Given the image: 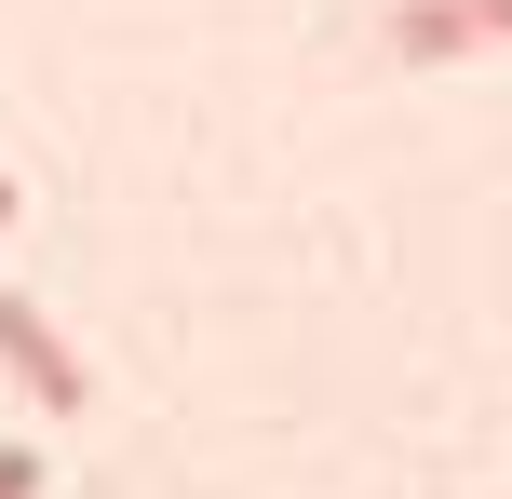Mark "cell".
Listing matches in <instances>:
<instances>
[{
  "label": "cell",
  "instance_id": "cell-1",
  "mask_svg": "<svg viewBox=\"0 0 512 499\" xmlns=\"http://www.w3.org/2000/svg\"><path fill=\"white\" fill-rule=\"evenodd\" d=\"M0 378H14V392L41 405V419H81V405H95L81 351L54 338V311H41V297H14V284H0Z\"/></svg>",
  "mask_w": 512,
  "mask_h": 499
},
{
  "label": "cell",
  "instance_id": "cell-2",
  "mask_svg": "<svg viewBox=\"0 0 512 499\" xmlns=\"http://www.w3.org/2000/svg\"><path fill=\"white\" fill-rule=\"evenodd\" d=\"M486 41H512V0H405V14H391V54H405V68H459V54H486Z\"/></svg>",
  "mask_w": 512,
  "mask_h": 499
},
{
  "label": "cell",
  "instance_id": "cell-3",
  "mask_svg": "<svg viewBox=\"0 0 512 499\" xmlns=\"http://www.w3.org/2000/svg\"><path fill=\"white\" fill-rule=\"evenodd\" d=\"M0 499H41V446H0Z\"/></svg>",
  "mask_w": 512,
  "mask_h": 499
},
{
  "label": "cell",
  "instance_id": "cell-4",
  "mask_svg": "<svg viewBox=\"0 0 512 499\" xmlns=\"http://www.w3.org/2000/svg\"><path fill=\"white\" fill-rule=\"evenodd\" d=\"M14 216H27V203H14V176H0V230H14Z\"/></svg>",
  "mask_w": 512,
  "mask_h": 499
}]
</instances>
